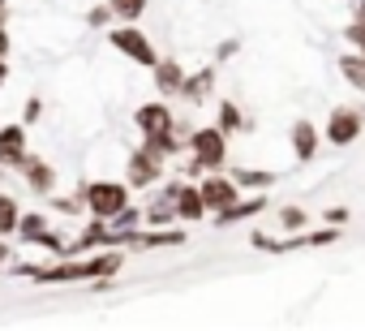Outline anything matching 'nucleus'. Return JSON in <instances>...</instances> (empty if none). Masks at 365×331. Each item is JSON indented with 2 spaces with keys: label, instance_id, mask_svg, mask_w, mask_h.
<instances>
[{
  "label": "nucleus",
  "instance_id": "bb28decb",
  "mask_svg": "<svg viewBox=\"0 0 365 331\" xmlns=\"http://www.w3.org/2000/svg\"><path fill=\"white\" fill-rule=\"evenodd\" d=\"M237 48H241V44H237V39H224V44H220V48H215V56H220V61H228V56H232V52H237Z\"/></svg>",
  "mask_w": 365,
  "mask_h": 331
},
{
  "label": "nucleus",
  "instance_id": "dca6fc26",
  "mask_svg": "<svg viewBox=\"0 0 365 331\" xmlns=\"http://www.w3.org/2000/svg\"><path fill=\"white\" fill-rule=\"evenodd\" d=\"M108 241H112V228L95 215V224H86V228H82V237H78V245H73V250H95V245H108Z\"/></svg>",
  "mask_w": 365,
  "mask_h": 331
},
{
  "label": "nucleus",
  "instance_id": "ddd939ff",
  "mask_svg": "<svg viewBox=\"0 0 365 331\" xmlns=\"http://www.w3.org/2000/svg\"><path fill=\"white\" fill-rule=\"evenodd\" d=\"M267 207V198H237L232 207H224V211H215V224L220 228H228V224H241V220H250V215H258Z\"/></svg>",
  "mask_w": 365,
  "mask_h": 331
},
{
  "label": "nucleus",
  "instance_id": "1a4fd4ad",
  "mask_svg": "<svg viewBox=\"0 0 365 331\" xmlns=\"http://www.w3.org/2000/svg\"><path fill=\"white\" fill-rule=\"evenodd\" d=\"M172 203H176V220H185V224L207 215L202 194H198V190H190V185H172Z\"/></svg>",
  "mask_w": 365,
  "mask_h": 331
},
{
  "label": "nucleus",
  "instance_id": "393cba45",
  "mask_svg": "<svg viewBox=\"0 0 365 331\" xmlns=\"http://www.w3.org/2000/svg\"><path fill=\"white\" fill-rule=\"evenodd\" d=\"M331 241H339V233H335V228H327V233H314V237H305V245H331Z\"/></svg>",
  "mask_w": 365,
  "mask_h": 331
},
{
  "label": "nucleus",
  "instance_id": "f257e3e1",
  "mask_svg": "<svg viewBox=\"0 0 365 331\" xmlns=\"http://www.w3.org/2000/svg\"><path fill=\"white\" fill-rule=\"evenodd\" d=\"M120 254H95L91 263H52L39 267V284H78V280H99V275H116L120 271Z\"/></svg>",
  "mask_w": 365,
  "mask_h": 331
},
{
  "label": "nucleus",
  "instance_id": "7c9ffc66",
  "mask_svg": "<svg viewBox=\"0 0 365 331\" xmlns=\"http://www.w3.org/2000/svg\"><path fill=\"white\" fill-rule=\"evenodd\" d=\"M352 18H365V0H352Z\"/></svg>",
  "mask_w": 365,
  "mask_h": 331
},
{
  "label": "nucleus",
  "instance_id": "f03ea898",
  "mask_svg": "<svg viewBox=\"0 0 365 331\" xmlns=\"http://www.w3.org/2000/svg\"><path fill=\"white\" fill-rule=\"evenodd\" d=\"M82 203L99 220H116L129 207V185H120V181H86L82 185Z\"/></svg>",
  "mask_w": 365,
  "mask_h": 331
},
{
  "label": "nucleus",
  "instance_id": "4468645a",
  "mask_svg": "<svg viewBox=\"0 0 365 331\" xmlns=\"http://www.w3.org/2000/svg\"><path fill=\"white\" fill-rule=\"evenodd\" d=\"M155 86H159V95H180V86H185V69H180L176 61H159L155 65Z\"/></svg>",
  "mask_w": 365,
  "mask_h": 331
},
{
  "label": "nucleus",
  "instance_id": "72a5a7b5",
  "mask_svg": "<svg viewBox=\"0 0 365 331\" xmlns=\"http://www.w3.org/2000/svg\"><path fill=\"white\" fill-rule=\"evenodd\" d=\"M5 258H9V250H5V245H0V263H5Z\"/></svg>",
  "mask_w": 365,
  "mask_h": 331
},
{
  "label": "nucleus",
  "instance_id": "a211bd4d",
  "mask_svg": "<svg viewBox=\"0 0 365 331\" xmlns=\"http://www.w3.org/2000/svg\"><path fill=\"white\" fill-rule=\"evenodd\" d=\"M339 69H344V82H352L356 91H365V52L344 56V61H339Z\"/></svg>",
  "mask_w": 365,
  "mask_h": 331
},
{
  "label": "nucleus",
  "instance_id": "7ed1b4c3",
  "mask_svg": "<svg viewBox=\"0 0 365 331\" xmlns=\"http://www.w3.org/2000/svg\"><path fill=\"white\" fill-rule=\"evenodd\" d=\"M361 129H365V112L361 108H331V116L322 125V138L331 146H352L361 138Z\"/></svg>",
  "mask_w": 365,
  "mask_h": 331
},
{
  "label": "nucleus",
  "instance_id": "9b49d317",
  "mask_svg": "<svg viewBox=\"0 0 365 331\" xmlns=\"http://www.w3.org/2000/svg\"><path fill=\"white\" fill-rule=\"evenodd\" d=\"M22 173H26V185H31L35 194H48V190L56 185V173H52V163H48V159L26 155V159H22Z\"/></svg>",
  "mask_w": 365,
  "mask_h": 331
},
{
  "label": "nucleus",
  "instance_id": "c85d7f7f",
  "mask_svg": "<svg viewBox=\"0 0 365 331\" xmlns=\"http://www.w3.org/2000/svg\"><path fill=\"white\" fill-rule=\"evenodd\" d=\"M348 220V211L344 207H335V211H327V224H344Z\"/></svg>",
  "mask_w": 365,
  "mask_h": 331
},
{
  "label": "nucleus",
  "instance_id": "c756f323",
  "mask_svg": "<svg viewBox=\"0 0 365 331\" xmlns=\"http://www.w3.org/2000/svg\"><path fill=\"white\" fill-rule=\"evenodd\" d=\"M0 56H9V35H5V26H0Z\"/></svg>",
  "mask_w": 365,
  "mask_h": 331
},
{
  "label": "nucleus",
  "instance_id": "aec40b11",
  "mask_svg": "<svg viewBox=\"0 0 365 331\" xmlns=\"http://www.w3.org/2000/svg\"><path fill=\"white\" fill-rule=\"evenodd\" d=\"M108 5H112V14L125 18V22H133V18L146 14V0H108Z\"/></svg>",
  "mask_w": 365,
  "mask_h": 331
},
{
  "label": "nucleus",
  "instance_id": "6ab92c4d",
  "mask_svg": "<svg viewBox=\"0 0 365 331\" xmlns=\"http://www.w3.org/2000/svg\"><path fill=\"white\" fill-rule=\"evenodd\" d=\"M220 129L232 138L237 129H245V116H241V108L237 103H220Z\"/></svg>",
  "mask_w": 365,
  "mask_h": 331
},
{
  "label": "nucleus",
  "instance_id": "0eeeda50",
  "mask_svg": "<svg viewBox=\"0 0 365 331\" xmlns=\"http://www.w3.org/2000/svg\"><path fill=\"white\" fill-rule=\"evenodd\" d=\"M159 173H163V159L159 155H150L146 146H138L133 155H129V185H155L159 181Z\"/></svg>",
  "mask_w": 365,
  "mask_h": 331
},
{
  "label": "nucleus",
  "instance_id": "f3484780",
  "mask_svg": "<svg viewBox=\"0 0 365 331\" xmlns=\"http://www.w3.org/2000/svg\"><path fill=\"white\" fill-rule=\"evenodd\" d=\"M18 224H22V207H18L9 194H0V237L18 233Z\"/></svg>",
  "mask_w": 365,
  "mask_h": 331
},
{
  "label": "nucleus",
  "instance_id": "a878e982",
  "mask_svg": "<svg viewBox=\"0 0 365 331\" xmlns=\"http://www.w3.org/2000/svg\"><path fill=\"white\" fill-rule=\"evenodd\" d=\"M108 18H116V14H112V5H99V9H91V26H103Z\"/></svg>",
  "mask_w": 365,
  "mask_h": 331
},
{
  "label": "nucleus",
  "instance_id": "20e7f679",
  "mask_svg": "<svg viewBox=\"0 0 365 331\" xmlns=\"http://www.w3.org/2000/svg\"><path fill=\"white\" fill-rule=\"evenodd\" d=\"M108 44H112L120 56H129V61H138V65H146V69H155V65H159V52L150 48V39H146L138 26H120V31H112V35H108Z\"/></svg>",
  "mask_w": 365,
  "mask_h": 331
},
{
  "label": "nucleus",
  "instance_id": "4be33fe9",
  "mask_svg": "<svg viewBox=\"0 0 365 331\" xmlns=\"http://www.w3.org/2000/svg\"><path fill=\"white\" fill-rule=\"evenodd\" d=\"M271 181H275V177H271V173H258V168H241V173H237V185H262V190H267Z\"/></svg>",
  "mask_w": 365,
  "mask_h": 331
},
{
  "label": "nucleus",
  "instance_id": "412c9836",
  "mask_svg": "<svg viewBox=\"0 0 365 331\" xmlns=\"http://www.w3.org/2000/svg\"><path fill=\"white\" fill-rule=\"evenodd\" d=\"M18 228H22V241H39V237L48 233V220H43V215H22Z\"/></svg>",
  "mask_w": 365,
  "mask_h": 331
},
{
  "label": "nucleus",
  "instance_id": "423d86ee",
  "mask_svg": "<svg viewBox=\"0 0 365 331\" xmlns=\"http://www.w3.org/2000/svg\"><path fill=\"white\" fill-rule=\"evenodd\" d=\"M198 194H202V203H207V211H224V207H232L237 198H241V185H237V177H207L202 185H198Z\"/></svg>",
  "mask_w": 365,
  "mask_h": 331
},
{
  "label": "nucleus",
  "instance_id": "2f4dec72",
  "mask_svg": "<svg viewBox=\"0 0 365 331\" xmlns=\"http://www.w3.org/2000/svg\"><path fill=\"white\" fill-rule=\"evenodd\" d=\"M5 18H9V5H5V0H0V26H5Z\"/></svg>",
  "mask_w": 365,
  "mask_h": 331
},
{
  "label": "nucleus",
  "instance_id": "473e14b6",
  "mask_svg": "<svg viewBox=\"0 0 365 331\" xmlns=\"http://www.w3.org/2000/svg\"><path fill=\"white\" fill-rule=\"evenodd\" d=\"M5 78H9V69H5V56H0V86H5Z\"/></svg>",
  "mask_w": 365,
  "mask_h": 331
},
{
  "label": "nucleus",
  "instance_id": "cd10ccee",
  "mask_svg": "<svg viewBox=\"0 0 365 331\" xmlns=\"http://www.w3.org/2000/svg\"><path fill=\"white\" fill-rule=\"evenodd\" d=\"M39 116H43V103H39V99H31V103H26V121H39Z\"/></svg>",
  "mask_w": 365,
  "mask_h": 331
},
{
  "label": "nucleus",
  "instance_id": "6e6552de",
  "mask_svg": "<svg viewBox=\"0 0 365 331\" xmlns=\"http://www.w3.org/2000/svg\"><path fill=\"white\" fill-rule=\"evenodd\" d=\"M22 159H26V129L22 125H5L0 129V163L22 168Z\"/></svg>",
  "mask_w": 365,
  "mask_h": 331
},
{
  "label": "nucleus",
  "instance_id": "2eb2a0df",
  "mask_svg": "<svg viewBox=\"0 0 365 331\" xmlns=\"http://www.w3.org/2000/svg\"><path fill=\"white\" fill-rule=\"evenodd\" d=\"M211 86H215V69H202V73H194V78H185V86H180V95L185 99H194V108L211 95Z\"/></svg>",
  "mask_w": 365,
  "mask_h": 331
},
{
  "label": "nucleus",
  "instance_id": "5701e85b",
  "mask_svg": "<svg viewBox=\"0 0 365 331\" xmlns=\"http://www.w3.org/2000/svg\"><path fill=\"white\" fill-rule=\"evenodd\" d=\"M279 224H284L288 233H301V228H305V211H301V207H284V211H279Z\"/></svg>",
  "mask_w": 365,
  "mask_h": 331
},
{
  "label": "nucleus",
  "instance_id": "b1692460",
  "mask_svg": "<svg viewBox=\"0 0 365 331\" xmlns=\"http://www.w3.org/2000/svg\"><path fill=\"white\" fill-rule=\"evenodd\" d=\"M344 39H348L356 52H365V18H352V22H348V31H344Z\"/></svg>",
  "mask_w": 365,
  "mask_h": 331
},
{
  "label": "nucleus",
  "instance_id": "39448f33",
  "mask_svg": "<svg viewBox=\"0 0 365 331\" xmlns=\"http://www.w3.org/2000/svg\"><path fill=\"white\" fill-rule=\"evenodd\" d=\"M190 151H194V159L202 163V168H220V163L228 159V133H224L220 125L198 129V133L190 138Z\"/></svg>",
  "mask_w": 365,
  "mask_h": 331
},
{
  "label": "nucleus",
  "instance_id": "f8f14e48",
  "mask_svg": "<svg viewBox=\"0 0 365 331\" xmlns=\"http://www.w3.org/2000/svg\"><path fill=\"white\" fill-rule=\"evenodd\" d=\"M288 138H292V151H297V159H301V163H309V159L318 155V129H314L309 121H292Z\"/></svg>",
  "mask_w": 365,
  "mask_h": 331
},
{
  "label": "nucleus",
  "instance_id": "9d476101",
  "mask_svg": "<svg viewBox=\"0 0 365 331\" xmlns=\"http://www.w3.org/2000/svg\"><path fill=\"white\" fill-rule=\"evenodd\" d=\"M133 121L142 133H163V129H172V108L168 103H142L133 112Z\"/></svg>",
  "mask_w": 365,
  "mask_h": 331
}]
</instances>
